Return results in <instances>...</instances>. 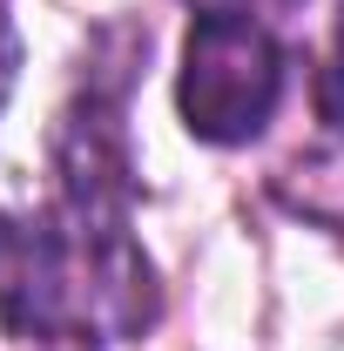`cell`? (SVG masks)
I'll list each match as a JSON object with an SVG mask.
<instances>
[{
  "label": "cell",
  "instance_id": "cell-1",
  "mask_svg": "<svg viewBox=\"0 0 344 351\" xmlns=\"http://www.w3.org/2000/svg\"><path fill=\"white\" fill-rule=\"evenodd\" d=\"M129 135H122V88L88 82L61 122V217H68V250L82 270V304L108 317V331L142 338L156 324V270L129 230Z\"/></svg>",
  "mask_w": 344,
  "mask_h": 351
},
{
  "label": "cell",
  "instance_id": "cell-2",
  "mask_svg": "<svg viewBox=\"0 0 344 351\" xmlns=\"http://www.w3.org/2000/svg\"><path fill=\"white\" fill-rule=\"evenodd\" d=\"M182 122L196 142H250L263 135V122L277 115L284 101V47L263 27L257 14L243 7H203L189 21V41H182Z\"/></svg>",
  "mask_w": 344,
  "mask_h": 351
},
{
  "label": "cell",
  "instance_id": "cell-3",
  "mask_svg": "<svg viewBox=\"0 0 344 351\" xmlns=\"http://www.w3.org/2000/svg\"><path fill=\"white\" fill-rule=\"evenodd\" d=\"M14 75H21V34L0 21V108H7V95H14Z\"/></svg>",
  "mask_w": 344,
  "mask_h": 351
},
{
  "label": "cell",
  "instance_id": "cell-4",
  "mask_svg": "<svg viewBox=\"0 0 344 351\" xmlns=\"http://www.w3.org/2000/svg\"><path fill=\"white\" fill-rule=\"evenodd\" d=\"M34 351H101V345H95V338H88L82 324H75V331H61V338H41Z\"/></svg>",
  "mask_w": 344,
  "mask_h": 351
}]
</instances>
